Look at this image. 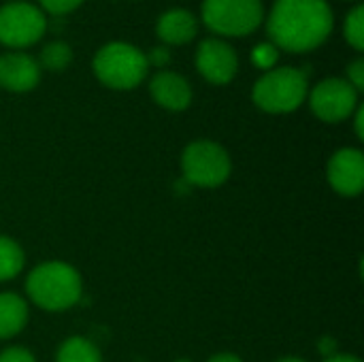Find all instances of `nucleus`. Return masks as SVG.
I'll use <instances>...</instances> for the list:
<instances>
[{"instance_id":"29","label":"nucleus","mask_w":364,"mask_h":362,"mask_svg":"<svg viewBox=\"0 0 364 362\" xmlns=\"http://www.w3.org/2000/svg\"><path fill=\"white\" fill-rule=\"evenodd\" d=\"M175 362H192V361H188V358H179V361H175Z\"/></svg>"},{"instance_id":"23","label":"nucleus","mask_w":364,"mask_h":362,"mask_svg":"<svg viewBox=\"0 0 364 362\" xmlns=\"http://www.w3.org/2000/svg\"><path fill=\"white\" fill-rule=\"evenodd\" d=\"M145 60H147V66H166L171 62V51L166 45H158L149 53H145Z\"/></svg>"},{"instance_id":"1","label":"nucleus","mask_w":364,"mask_h":362,"mask_svg":"<svg viewBox=\"0 0 364 362\" xmlns=\"http://www.w3.org/2000/svg\"><path fill=\"white\" fill-rule=\"evenodd\" d=\"M333 23L335 17L326 0H275L267 32L277 49L305 53L331 36Z\"/></svg>"},{"instance_id":"2","label":"nucleus","mask_w":364,"mask_h":362,"mask_svg":"<svg viewBox=\"0 0 364 362\" xmlns=\"http://www.w3.org/2000/svg\"><path fill=\"white\" fill-rule=\"evenodd\" d=\"M26 292L45 312H66L81 301L83 282L75 267L51 260L32 269L26 280Z\"/></svg>"},{"instance_id":"16","label":"nucleus","mask_w":364,"mask_h":362,"mask_svg":"<svg viewBox=\"0 0 364 362\" xmlns=\"http://www.w3.org/2000/svg\"><path fill=\"white\" fill-rule=\"evenodd\" d=\"M26 265V254L17 241L0 235V282H9L21 273Z\"/></svg>"},{"instance_id":"10","label":"nucleus","mask_w":364,"mask_h":362,"mask_svg":"<svg viewBox=\"0 0 364 362\" xmlns=\"http://www.w3.org/2000/svg\"><path fill=\"white\" fill-rule=\"evenodd\" d=\"M326 179L331 188L341 196H358L364 190V154L356 147H343L335 151L326 166Z\"/></svg>"},{"instance_id":"24","label":"nucleus","mask_w":364,"mask_h":362,"mask_svg":"<svg viewBox=\"0 0 364 362\" xmlns=\"http://www.w3.org/2000/svg\"><path fill=\"white\" fill-rule=\"evenodd\" d=\"M320 352L324 354V358H328V356H335V339H322L320 341Z\"/></svg>"},{"instance_id":"19","label":"nucleus","mask_w":364,"mask_h":362,"mask_svg":"<svg viewBox=\"0 0 364 362\" xmlns=\"http://www.w3.org/2000/svg\"><path fill=\"white\" fill-rule=\"evenodd\" d=\"M277 58H279V49L273 43H260L252 49V62H254V66H258L262 70L275 68Z\"/></svg>"},{"instance_id":"15","label":"nucleus","mask_w":364,"mask_h":362,"mask_svg":"<svg viewBox=\"0 0 364 362\" xmlns=\"http://www.w3.org/2000/svg\"><path fill=\"white\" fill-rule=\"evenodd\" d=\"M55 362H102L100 350L96 348V344H92L85 337H68L58 354Z\"/></svg>"},{"instance_id":"6","label":"nucleus","mask_w":364,"mask_h":362,"mask_svg":"<svg viewBox=\"0 0 364 362\" xmlns=\"http://www.w3.org/2000/svg\"><path fill=\"white\" fill-rule=\"evenodd\" d=\"M203 21L222 36H247L262 23L260 0H203Z\"/></svg>"},{"instance_id":"27","label":"nucleus","mask_w":364,"mask_h":362,"mask_svg":"<svg viewBox=\"0 0 364 362\" xmlns=\"http://www.w3.org/2000/svg\"><path fill=\"white\" fill-rule=\"evenodd\" d=\"M324 362H360V358H356L352 354H335V356L324 358Z\"/></svg>"},{"instance_id":"13","label":"nucleus","mask_w":364,"mask_h":362,"mask_svg":"<svg viewBox=\"0 0 364 362\" xmlns=\"http://www.w3.org/2000/svg\"><path fill=\"white\" fill-rule=\"evenodd\" d=\"M198 32L196 17L186 9H171L160 15L156 23V34L166 45H186Z\"/></svg>"},{"instance_id":"9","label":"nucleus","mask_w":364,"mask_h":362,"mask_svg":"<svg viewBox=\"0 0 364 362\" xmlns=\"http://www.w3.org/2000/svg\"><path fill=\"white\" fill-rule=\"evenodd\" d=\"M196 68L209 83L226 85L239 70V58L228 43L220 38H207L196 49Z\"/></svg>"},{"instance_id":"5","label":"nucleus","mask_w":364,"mask_h":362,"mask_svg":"<svg viewBox=\"0 0 364 362\" xmlns=\"http://www.w3.org/2000/svg\"><path fill=\"white\" fill-rule=\"evenodd\" d=\"M181 171L196 188H220L228 181L232 162L228 151L215 141H192L181 154Z\"/></svg>"},{"instance_id":"25","label":"nucleus","mask_w":364,"mask_h":362,"mask_svg":"<svg viewBox=\"0 0 364 362\" xmlns=\"http://www.w3.org/2000/svg\"><path fill=\"white\" fill-rule=\"evenodd\" d=\"M356 113V137L360 139V141H364V126H363V119H364V109L358 105V109L354 111Z\"/></svg>"},{"instance_id":"21","label":"nucleus","mask_w":364,"mask_h":362,"mask_svg":"<svg viewBox=\"0 0 364 362\" xmlns=\"http://www.w3.org/2000/svg\"><path fill=\"white\" fill-rule=\"evenodd\" d=\"M356 92L364 90V60L356 58L350 66H348V79H346Z\"/></svg>"},{"instance_id":"12","label":"nucleus","mask_w":364,"mask_h":362,"mask_svg":"<svg viewBox=\"0 0 364 362\" xmlns=\"http://www.w3.org/2000/svg\"><path fill=\"white\" fill-rule=\"evenodd\" d=\"M149 94L166 111H186L192 102V87L179 73L160 70L149 81Z\"/></svg>"},{"instance_id":"17","label":"nucleus","mask_w":364,"mask_h":362,"mask_svg":"<svg viewBox=\"0 0 364 362\" xmlns=\"http://www.w3.org/2000/svg\"><path fill=\"white\" fill-rule=\"evenodd\" d=\"M41 66L47 68V70H53V73H60L64 70L70 60H73V49L64 43V41H53V43H47L43 49H41Z\"/></svg>"},{"instance_id":"3","label":"nucleus","mask_w":364,"mask_h":362,"mask_svg":"<svg viewBox=\"0 0 364 362\" xmlns=\"http://www.w3.org/2000/svg\"><path fill=\"white\" fill-rule=\"evenodd\" d=\"M309 94L307 73L292 66L267 70L252 90L254 105L267 113H292Z\"/></svg>"},{"instance_id":"14","label":"nucleus","mask_w":364,"mask_h":362,"mask_svg":"<svg viewBox=\"0 0 364 362\" xmlns=\"http://www.w3.org/2000/svg\"><path fill=\"white\" fill-rule=\"evenodd\" d=\"M28 324V303L15 292H0V339H11Z\"/></svg>"},{"instance_id":"8","label":"nucleus","mask_w":364,"mask_h":362,"mask_svg":"<svg viewBox=\"0 0 364 362\" xmlns=\"http://www.w3.org/2000/svg\"><path fill=\"white\" fill-rule=\"evenodd\" d=\"M307 96L314 115L326 124H339L358 109V92L339 77L320 81Z\"/></svg>"},{"instance_id":"22","label":"nucleus","mask_w":364,"mask_h":362,"mask_svg":"<svg viewBox=\"0 0 364 362\" xmlns=\"http://www.w3.org/2000/svg\"><path fill=\"white\" fill-rule=\"evenodd\" d=\"M0 362H36L30 350L26 348H6L0 352Z\"/></svg>"},{"instance_id":"11","label":"nucleus","mask_w":364,"mask_h":362,"mask_svg":"<svg viewBox=\"0 0 364 362\" xmlns=\"http://www.w3.org/2000/svg\"><path fill=\"white\" fill-rule=\"evenodd\" d=\"M41 79L38 62L21 51L0 55V87L9 92H30Z\"/></svg>"},{"instance_id":"7","label":"nucleus","mask_w":364,"mask_h":362,"mask_svg":"<svg viewBox=\"0 0 364 362\" xmlns=\"http://www.w3.org/2000/svg\"><path fill=\"white\" fill-rule=\"evenodd\" d=\"M47 19L43 11L30 2H9L0 6V43L13 49H23L41 41Z\"/></svg>"},{"instance_id":"4","label":"nucleus","mask_w":364,"mask_h":362,"mask_svg":"<svg viewBox=\"0 0 364 362\" xmlns=\"http://www.w3.org/2000/svg\"><path fill=\"white\" fill-rule=\"evenodd\" d=\"M147 68L145 53L124 41L102 45L94 58L98 81L111 90H134L145 79Z\"/></svg>"},{"instance_id":"18","label":"nucleus","mask_w":364,"mask_h":362,"mask_svg":"<svg viewBox=\"0 0 364 362\" xmlns=\"http://www.w3.org/2000/svg\"><path fill=\"white\" fill-rule=\"evenodd\" d=\"M343 34L348 38V43L363 51L364 49V6L358 4L350 11V15L346 17V26H343Z\"/></svg>"},{"instance_id":"20","label":"nucleus","mask_w":364,"mask_h":362,"mask_svg":"<svg viewBox=\"0 0 364 362\" xmlns=\"http://www.w3.org/2000/svg\"><path fill=\"white\" fill-rule=\"evenodd\" d=\"M38 2L51 15H66V13L75 11L83 0H38Z\"/></svg>"},{"instance_id":"26","label":"nucleus","mask_w":364,"mask_h":362,"mask_svg":"<svg viewBox=\"0 0 364 362\" xmlns=\"http://www.w3.org/2000/svg\"><path fill=\"white\" fill-rule=\"evenodd\" d=\"M207 362H243L237 354H230V352H222V354H215L211 356Z\"/></svg>"},{"instance_id":"28","label":"nucleus","mask_w":364,"mask_h":362,"mask_svg":"<svg viewBox=\"0 0 364 362\" xmlns=\"http://www.w3.org/2000/svg\"><path fill=\"white\" fill-rule=\"evenodd\" d=\"M277 362H305L303 358H296V356H288V358H282V361Z\"/></svg>"}]
</instances>
